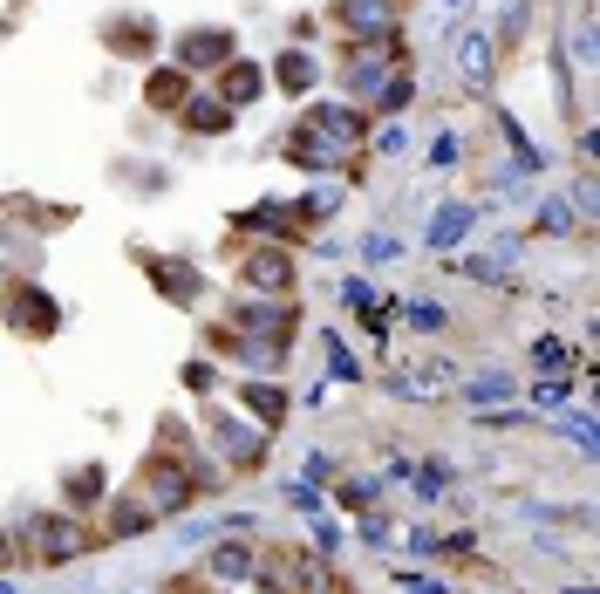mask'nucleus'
<instances>
[{
    "label": "nucleus",
    "mask_w": 600,
    "mask_h": 594,
    "mask_svg": "<svg viewBox=\"0 0 600 594\" xmlns=\"http://www.w3.org/2000/svg\"><path fill=\"white\" fill-rule=\"evenodd\" d=\"M539 233H573V219H566V198H546V205H539Z\"/></svg>",
    "instance_id": "412c9836"
},
{
    "label": "nucleus",
    "mask_w": 600,
    "mask_h": 594,
    "mask_svg": "<svg viewBox=\"0 0 600 594\" xmlns=\"http://www.w3.org/2000/svg\"><path fill=\"white\" fill-rule=\"evenodd\" d=\"M178 62H185V69H225V62H232V35H225V28H191V35L178 41Z\"/></svg>",
    "instance_id": "423d86ee"
},
{
    "label": "nucleus",
    "mask_w": 600,
    "mask_h": 594,
    "mask_svg": "<svg viewBox=\"0 0 600 594\" xmlns=\"http://www.w3.org/2000/svg\"><path fill=\"white\" fill-rule=\"evenodd\" d=\"M246 403L260 410V424H266V431H273V424L287 417V390H273V383H246Z\"/></svg>",
    "instance_id": "2eb2a0df"
},
{
    "label": "nucleus",
    "mask_w": 600,
    "mask_h": 594,
    "mask_svg": "<svg viewBox=\"0 0 600 594\" xmlns=\"http://www.w3.org/2000/svg\"><path fill=\"white\" fill-rule=\"evenodd\" d=\"M287 499H294L300 513H321V492H314V485H287Z\"/></svg>",
    "instance_id": "7c9ffc66"
},
{
    "label": "nucleus",
    "mask_w": 600,
    "mask_h": 594,
    "mask_svg": "<svg viewBox=\"0 0 600 594\" xmlns=\"http://www.w3.org/2000/svg\"><path fill=\"white\" fill-rule=\"evenodd\" d=\"M212 574H219V581H246V574H253V554H246V547H212Z\"/></svg>",
    "instance_id": "a211bd4d"
},
{
    "label": "nucleus",
    "mask_w": 600,
    "mask_h": 594,
    "mask_svg": "<svg viewBox=\"0 0 600 594\" xmlns=\"http://www.w3.org/2000/svg\"><path fill=\"white\" fill-rule=\"evenodd\" d=\"M246 280H253L260 294H287V287H294V260L266 246V253H253V260H246Z\"/></svg>",
    "instance_id": "1a4fd4ad"
},
{
    "label": "nucleus",
    "mask_w": 600,
    "mask_h": 594,
    "mask_svg": "<svg viewBox=\"0 0 600 594\" xmlns=\"http://www.w3.org/2000/svg\"><path fill=\"white\" fill-rule=\"evenodd\" d=\"M491 396H498V403L512 396V376H505V369H485V376H471V403H491Z\"/></svg>",
    "instance_id": "aec40b11"
},
{
    "label": "nucleus",
    "mask_w": 600,
    "mask_h": 594,
    "mask_svg": "<svg viewBox=\"0 0 600 594\" xmlns=\"http://www.w3.org/2000/svg\"><path fill=\"white\" fill-rule=\"evenodd\" d=\"M341 506H355V513L375 506V478H348V485H341Z\"/></svg>",
    "instance_id": "5701e85b"
},
{
    "label": "nucleus",
    "mask_w": 600,
    "mask_h": 594,
    "mask_svg": "<svg viewBox=\"0 0 600 594\" xmlns=\"http://www.w3.org/2000/svg\"><path fill=\"white\" fill-rule=\"evenodd\" d=\"M532 356H539V369H560V362H566V342H553V335H546Z\"/></svg>",
    "instance_id": "c756f323"
},
{
    "label": "nucleus",
    "mask_w": 600,
    "mask_h": 594,
    "mask_svg": "<svg viewBox=\"0 0 600 594\" xmlns=\"http://www.w3.org/2000/svg\"><path fill=\"white\" fill-rule=\"evenodd\" d=\"M212 444H219L225 451V465H260L266 458V437L253 431V424H246V417H212Z\"/></svg>",
    "instance_id": "7ed1b4c3"
},
{
    "label": "nucleus",
    "mask_w": 600,
    "mask_h": 594,
    "mask_svg": "<svg viewBox=\"0 0 600 594\" xmlns=\"http://www.w3.org/2000/svg\"><path fill=\"white\" fill-rule=\"evenodd\" d=\"M185 383H191V390H212L219 376H212V362H191V369H185Z\"/></svg>",
    "instance_id": "2f4dec72"
},
{
    "label": "nucleus",
    "mask_w": 600,
    "mask_h": 594,
    "mask_svg": "<svg viewBox=\"0 0 600 594\" xmlns=\"http://www.w3.org/2000/svg\"><path fill=\"white\" fill-rule=\"evenodd\" d=\"M273 76H280V89H307V82H314V55H307V48H287V55L273 62Z\"/></svg>",
    "instance_id": "4468645a"
},
{
    "label": "nucleus",
    "mask_w": 600,
    "mask_h": 594,
    "mask_svg": "<svg viewBox=\"0 0 600 594\" xmlns=\"http://www.w3.org/2000/svg\"><path fill=\"white\" fill-rule=\"evenodd\" d=\"M566 437H573L580 451H594V417H566Z\"/></svg>",
    "instance_id": "c85d7f7f"
},
{
    "label": "nucleus",
    "mask_w": 600,
    "mask_h": 594,
    "mask_svg": "<svg viewBox=\"0 0 600 594\" xmlns=\"http://www.w3.org/2000/svg\"><path fill=\"white\" fill-rule=\"evenodd\" d=\"M260 69H253V62H225V96L219 103H253V96H260Z\"/></svg>",
    "instance_id": "f8f14e48"
},
{
    "label": "nucleus",
    "mask_w": 600,
    "mask_h": 594,
    "mask_svg": "<svg viewBox=\"0 0 600 594\" xmlns=\"http://www.w3.org/2000/svg\"><path fill=\"white\" fill-rule=\"evenodd\" d=\"M403 588L410 594H450V588H437V581H416V574H403Z\"/></svg>",
    "instance_id": "72a5a7b5"
},
{
    "label": "nucleus",
    "mask_w": 600,
    "mask_h": 594,
    "mask_svg": "<svg viewBox=\"0 0 600 594\" xmlns=\"http://www.w3.org/2000/svg\"><path fill=\"white\" fill-rule=\"evenodd\" d=\"M7 321H14L21 335H35V342H41V335L62 328V308H55L41 287H14V294H7Z\"/></svg>",
    "instance_id": "f03ea898"
},
{
    "label": "nucleus",
    "mask_w": 600,
    "mask_h": 594,
    "mask_svg": "<svg viewBox=\"0 0 600 594\" xmlns=\"http://www.w3.org/2000/svg\"><path fill=\"white\" fill-rule=\"evenodd\" d=\"M532 403H539V410H560V403H566V383H560V376H546V383L532 390Z\"/></svg>",
    "instance_id": "bb28decb"
},
{
    "label": "nucleus",
    "mask_w": 600,
    "mask_h": 594,
    "mask_svg": "<svg viewBox=\"0 0 600 594\" xmlns=\"http://www.w3.org/2000/svg\"><path fill=\"white\" fill-rule=\"evenodd\" d=\"M246 226H260V233H294L300 205H260V212H246Z\"/></svg>",
    "instance_id": "f3484780"
},
{
    "label": "nucleus",
    "mask_w": 600,
    "mask_h": 594,
    "mask_svg": "<svg viewBox=\"0 0 600 594\" xmlns=\"http://www.w3.org/2000/svg\"><path fill=\"white\" fill-rule=\"evenodd\" d=\"M0 594H21V588H14V581H0Z\"/></svg>",
    "instance_id": "c9c22d12"
},
{
    "label": "nucleus",
    "mask_w": 600,
    "mask_h": 594,
    "mask_svg": "<svg viewBox=\"0 0 600 594\" xmlns=\"http://www.w3.org/2000/svg\"><path fill=\"white\" fill-rule=\"evenodd\" d=\"M362 253H369V260H396V253H403V239H396V233H369Z\"/></svg>",
    "instance_id": "a878e982"
},
{
    "label": "nucleus",
    "mask_w": 600,
    "mask_h": 594,
    "mask_svg": "<svg viewBox=\"0 0 600 594\" xmlns=\"http://www.w3.org/2000/svg\"><path fill=\"white\" fill-rule=\"evenodd\" d=\"M144 96H150V110H185V76H171V69H157Z\"/></svg>",
    "instance_id": "dca6fc26"
},
{
    "label": "nucleus",
    "mask_w": 600,
    "mask_h": 594,
    "mask_svg": "<svg viewBox=\"0 0 600 594\" xmlns=\"http://www.w3.org/2000/svg\"><path fill=\"white\" fill-rule=\"evenodd\" d=\"M185 123L198 130V137H219V130H232V103H212V96H198V103H185Z\"/></svg>",
    "instance_id": "9d476101"
},
{
    "label": "nucleus",
    "mask_w": 600,
    "mask_h": 594,
    "mask_svg": "<svg viewBox=\"0 0 600 594\" xmlns=\"http://www.w3.org/2000/svg\"><path fill=\"white\" fill-rule=\"evenodd\" d=\"M410 554H423V560L437 554V533H430V526H416V533H410Z\"/></svg>",
    "instance_id": "473e14b6"
},
{
    "label": "nucleus",
    "mask_w": 600,
    "mask_h": 594,
    "mask_svg": "<svg viewBox=\"0 0 600 594\" xmlns=\"http://www.w3.org/2000/svg\"><path fill=\"white\" fill-rule=\"evenodd\" d=\"M35 554L62 567V560L89 554V540H82V526H69V519H35Z\"/></svg>",
    "instance_id": "39448f33"
},
{
    "label": "nucleus",
    "mask_w": 600,
    "mask_h": 594,
    "mask_svg": "<svg viewBox=\"0 0 600 594\" xmlns=\"http://www.w3.org/2000/svg\"><path fill=\"white\" fill-rule=\"evenodd\" d=\"M7 554H14V540H7V533H0V560H7Z\"/></svg>",
    "instance_id": "f704fd0d"
},
{
    "label": "nucleus",
    "mask_w": 600,
    "mask_h": 594,
    "mask_svg": "<svg viewBox=\"0 0 600 594\" xmlns=\"http://www.w3.org/2000/svg\"><path fill=\"white\" fill-rule=\"evenodd\" d=\"M450 69L464 76V89H485L491 82V35L485 28H464V35L450 41Z\"/></svg>",
    "instance_id": "20e7f679"
},
{
    "label": "nucleus",
    "mask_w": 600,
    "mask_h": 594,
    "mask_svg": "<svg viewBox=\"0 0 600 594\" xmlns=\"http://www.w3.org/2000/svg\"><path fill=\"white\" fill-rule=\"evenodd\" d=\"M335 21L348 35H389V28H396V7H389V0H341Z\"/></svg>",
    "instance_id": "0eeeda50"
},
{
    "label": "nucleus",
    "mask_w": 600,
    "mask_h": 594,
    "mask_svg": "<svg viewBox=\"0 0 600 594\" xmlns=\"http://www.w3.org/2000/svg\"><path fill=\"white\" fill-rule=\"evenodd\" d=\"M328 369H335L341 383H355V356L341 349V335H335V328H328Z\"/></svg>",
    "instance_id": "4be33fe9"
},
{
    "label": "nucleus",
    "mask_w": 600,
    "mask_h": 594,
    "mask_svg": "<svg viewBox=\"0 0 600 594\" xmlns=\"http://www.w3.org/2000/svg\"><path fill=\"white\" fill-rule=\"evenodd\" d=\"M471 233V212H464V205H444V212H437V219H430V246H457V239Z\"/></svg>",
    "instance_id": "ddd939ff"
},
{
    "label": "nucleus",
    "mask_w": 600,
    "mask_h": 594,
    "mask_svg": "<svg viewBox=\"0 0 600 594\" xmlns=\"http://www.w3.org/2000/svg\"><path fill=\"white\" fill-rule=\"evenodd\" d=\"M444 7H457V0H444Z\"/></svg>",
    "instance_id": "e433bc0d"
},
{
    "label": "nucleus",
    "mask_w": 600,
    "mask_h": 594,
    "mask_svg": "<svg viewBox=\"0 0 600 594\" xmlns=\"http://www.w3.org/2000/svg\"><path fill=\"white\" fill-rule=\"evenodd\" d=\"M144 267H150V280H157V294H171V301H198V294H205V280L191 274L185 260H157V253H144Z\"/></svg>",
    "instance_id": "6e6552de"
},
{
    "label": "nucleus",
    "mask_w": 600,
    "mask_h": 594,
    "mask_svg": "<svg viewBox=\"0 0 600 594\" xmlns=\"http://www.w3.org/2000/svg\"><path fill=\"white\" fill-rule=\"evenodd\" d=\"M69 499H75V506H96V499H103V465H82V472H69Z\"/></svg>",
    "instance_id": "6ab92c4d"
},
{
    "label": "nucleus",
    "mask_w": 600,
    "mask_h": 594,
    "mask_svg": "<svg viewBox=\"0 0 600 594\" xmlns=\"http://www.w3.org/2000/svg\"><path fill=\"white\" fill-rule=\"evenodd\" d=\"M410 321H416V328H423V335H437V328H444V308H437V301H416V308H410Z\"/></svg>",
    "instance_id": "393cba45"
},
{
    "label": "nucleus",
    "mask_w": 600,
    "mask_h": 594,
    "mask_svg": "<svg viewBox=\"0 0 600 594\" xmlns=\"http://www.w3.org/2000/svg\"><path fill=\"white\" fill-rule=\"evenodd\" d=\"M150 519H157V513H150L144 499H137V492H123V499L110 506V533H116V540H130V533H144Z\"/></svg>",
    "instance_id": "9b49d317"
},
{
    "label": "nucleus",
    "mask_w": 600,
    "mask_h": 594,
    "mask_svg": "<svg viewBox=\"0 0 600 594\" xmlns=\"http://www.w3.org/2000/svg\"><path fill=\"white\" fill-rule=\"evenodd\" d=\"M110 41H123V48L144 55V48H150V21H123V28H110Z\"/></svg>",
    "instance_id": "b1692460"
},
{
    "label": "nucleus",
    "mask_w": 600,
    "mask_h": 594,
    "mask_svg": "<svg viewBox=\"0 0 600 594\" xmlns=\"http://www.w3.org/2000/svg\"><path fill=\"white\" fill-rule=\"evenodd\" d=\"M450 164H457V137H437L430 144V171H450Z\"/></svg>",
    "instance_id": "cd10ccee"
},
{
    "label": "nucleus",
    "mask_w": 600,
    "mask_h": 594,
    "mask_svg": "<svg viewBox=\"0 0 600 594\" xmlns=\"http://www.w3.org/2000/svg\"><path fill=\"white\" fill-rule=\"evenodd\" d=\"M198 485H205V472H185V465H150L144 472V506L150 513H185L191 499H198Z\"/></svg>",
    "instance_id": "f257e3e1"
}]
</instances>
